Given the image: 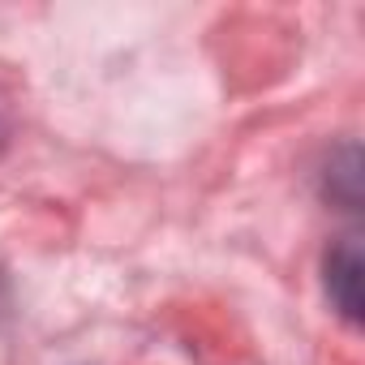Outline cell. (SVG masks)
I'll list each match as a JSON object with an SVG mask.
<instances>
[{
  "instance_id": "2",
  "label": "cell",
  "mask_w": 365,
  "mask_h": 365,
  "mask_svg": "<svg viewBox=\"0 0 365 365\" xmlns=\"http://www.w3.org/2000/svg\"><path fill=\"white\" fill-rule=\"evenodd\" d=\"M5 142H9V125H5V116H0V150H5Z\"/></svg>"
},
{
  "instance_id": "1",
  "label": "cell",
  "mask_w": 365,
  "mask_h": 365,
  "mask_svg": "<svg viewBox=\"0 0 365 365\" xmlns=\"http://www.w3.org/2000/svg\"><path fill=\"white\" fill-rule=\"evenodd\" d=\"M327 297L348 322H361V245H356V237H339V245H331Z\"/></svg>"
}]
</instances>
